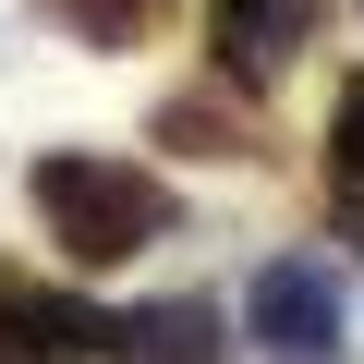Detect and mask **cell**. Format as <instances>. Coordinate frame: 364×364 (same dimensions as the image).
Returning a JSON list of instances; mask_svg holds the SVG:
<instances>
[{"label": "cell", "instance_id": "277c9868", "mask_svg": "<svg viewBox=\"0 0 364 364\" xmlns=\"http://www.w3.org/2000/svg\"><path fill=\"white\" fill-rule=\"evenodd\" d=\"M316 37H328V0H207V49H219V73H231V85L291 73Z\"/></svg>", "mask_w": 364, "mask_h": 364}, {"label": "cell", "instance_id": "ba28073f", "mask_svg": "<svg viewBox=\"0 0 364 364\" xmlns=\"http://www.w3.org/2000/svg\"><path fill=\"white\" fill-rule=\"evenodd\" d=\"M328 158H340V195L364 207V73L340 85V109H328Z\"/></svg>", "mask_w": 364, "mask_h": 364}, {"label": "cell", "instance_id": "6da1fadb", "mask_svg": "<svg viewBox=\"0 0 364 364\" xmlns=\"http://www.w3.org/2000/svg\"><path fill=\"white\" fill-rule=\"evenodd\" d=\"M25 207H37V231H49L73 267H134L146 243H170V182H158L146 158H85V146H61V158L25 170Z\"/></svg>", "mask_w": 364, "mask_h": 364}, {"label": "cell", "instance_id": "3957f363", "mask_svg": "<svg viewBox=\"0 0 364 364\" xmlns=\"http://www.w3.org/2000/svg\"><path fill=\"white\" fill-rule=\"evenodd\" d=\"M109 352V316L85 291H49L25 267H0V364H97Z\"/></svg>", "mask_w": 364, "mask_h": 364}, {"label": "cell", "instance_id": "8992f818", "mask_svg": "<svg viewBox=\"0 0 364 364\" xmlns=\"http://www.w3.org/2000/svg\"><path fill=\"white\" fill-rule=\"evenodd\" d=\"M158 146H182V158H243V146H231V109H207V97H170V109H158Z\"/></svg>", "mask_w": 364, "mask_h": 364}, {"label": "cell", "instance_id": "7a4b0ae2", "mask_svg": "<svg viewBox=\"0 0 364 364\" xmlns=\"http://www.w3.org/2000/svg\"><path fill=\"white\" fill-rule=\"evenodd\" d=\"M243 328H255V352H267V364H340V340H352L340 279H328L316 255H267V267H255V291H243Z\"/></svg>", "mask_w": 364, "mask_h": 364}, {"label": "cell", "instance_id": "5b68a950", "mask_svg": "<svg viewBox=\"0 0 364 364\" xmlns=\"http://www.w3.org/2000/svg\"><path fill=\"white\" fill-rule=\"evenodd\" d=\"M109 364H231L219 304H207V291H158V304L109 316Z\"/></svg>", "mask_w": 364, "mask_h": 364}, {"label": "cell", "instance_id": "52a82bcc", "mask_svg": "<svg viewBox=\"0 0 364 364\" xmlns=\"http://www.w3.org/2000/svg\"><path fill=\"white\" fill-rule=\"evenodd\" d=\"M146 13H158V0H61V25H73V37H97V49H134V37H146Z\"/></svg>", "mask_w": 364, "mask_h": 364}]
</instances>
